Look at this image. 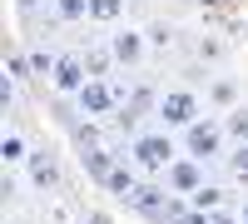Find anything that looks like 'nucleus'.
<instances>
[{
	"instance_id": "10",
	"label": "nucleus",
	"mask_w": 248,
	"mask_h": 224,
	"mask_svg": "<svg viewBox=\"0 0 248 224\" xmlns=\"http://www.w3.org/2000/svg\"><path fill=\"white\" fill-rule=\"evenodd\" d=\"M105 190H109V194H119L124 205H129V199H134V190H139V179H134V170H124V165H119V170L109 174V185H105Z\"/></svg>"
},
{
	"instance_id": "2",
	"label": "nucleus",
	"mask_w": 248,
	"mask_h": 224,
	"mask_svg": "<svg viewBox=\"0 0 248 224\" xmlns=\"http://www.w3.org/2000/svg\"><path fill=\"white\" fill-rule=\"evenodd\" d=\"M154 115L169 130H189V125H199V95L194 90H164L159 105H154Z\"/></svg>"
},
{
	"instance_id": "19",
	"label": "nucleus",
	"mask_w": 248,
	"mask_h": 224,
	"mask_svg": "<svg viewBox=\"0 0 248 224\" xmlns=\"http://www.w3.org/2000/svg\"><path fill=\"white\" fill-rule=\"evenodd\" d=\"M85 224H109V219L105 214H85Z\"/></svg>"
},
{
	"instance_id": "16",
	"label": "nucleus",
	"mask_w": 248,
	"mask_h": 224,
	"mask_svg": "<svg viewBox=\"0 0 248 224\" xmlns=\"http://www.w3.org/2000/svg\"><path fill=\"white\" fill-rule=\"evenodd\" d=\"M119 10H124V0H90V15L94 20H114Z\"/></svg>"
},
{
	"instance_id": "12",
	"label": "nucleus",
	"mask_w": 248,
	"mask_h": 224,
	"mask_svg": "<svg viewBox=\"0 0 248 224\" xmlns=\"http://www.w3.org/2000/svg\"><path fill=\"white\" fill-rule=\"evenodd\" d=\"M218 199H223V190H218V185H203V190L189 199V205H194L199 214H214V209H218Z\"/></svg>"
},
{
	"instance_id": "17",
	"label": "nucleus",
	"mask_w": 248,
	"mask_h": 224,
	"mask_svg": "<svg viewBox=\"0 0 248 224\" xmlns=\"http://www.w3.org/2000/svg\"><path fill=\"white\" fill-rule=\"evenodd\" d=\"M229 170H233L238 179H248V145H238V150L229 155Z\"/></svg>"
},
{
	"instance_id": "20",
	"label": "nucleus",
	"mask_w": 248,
	"mask_h": 224,
	"mask_svg": "<svg viewBox=\"0 0 248 224\" xmlns=\"http://www.w3.org/2000/svg\"><path fill=\"white\" fill-rule=\"evenodd\" d=\"M243 224H248V205H243Z\"/></svg>"
},
{
	"instance_id": "1",
	"label": "nucleus",
	"mask_w": 248,
	"mask_h": 224,
	"mask_svg": "<svg viewBox=\"0 0 248 224\" xmlns=\"http://www.w3.org/2000/svg\"><path fill=\"white\" fill-rule=\"evenodd\" d=\"M129 159L144 170V174H169V165H174V139L169 135H139L134 145H129Z\"/></svg>"
},
{
	"instance_id": "13",
	"label": "nucleus",
	"mask_w": 248,
	"mask_h": 224,
	"mask_svg": "<svg viewBox=\"0 0 248 224\" xmlns=\"http://www.w3.org/2000/svg\"><path fill=\"white\" fill-rule=\"evenodd\" d=\"M0 155H5V165H20V159H30V150H25V135H5V150H0Z\"/></svg>"
},
{
	"instance_id": "15",
	"label": "nucleus",
	"mask_w": 248,
	"mask_h": 224,
	"mask_svg": "<svg viewBox=\"0 0 248 224\" xmlns=\"http://www.w3.org/2000/svg\"><path fill=\"white\" fill-rule=\"evenodd\" d=\"M55 65H60V60H55L50 50H30V70H35V75H55Z\"/></svg>"
},
{
	"instance_id": "8",
	"label": "nucleus",
	"mask_w": 248,
	"mask_h": 224,
	"mask_svg": "<svg viewBox=\"0 0 248 224\" xmlns=\"http://www.w3.org/2000/svg\"><path fill=\"white\" fill-rule=\"evenodd\" d=\"M109 55L119 60V65H139L144 35H139V30H114V35H109Z\"/></svg>"
},
{
	"instance_id": "11",
	"label": "nucleus",
	"mask_w": 248,
	"mask_h": 224,
	"mask_svg": "<svg viewBox=\"0 0 248 224\" xmlns=\"http://www.w3.org/2000/svg\"><path fill=\"white\" fill-rule=\"evenodd\" d=\"M223 135H233L238 145H248V105L229 110V120H223Z\"/></svg>"
},
{
	"instance_id": "3",
	"label": "nucleus",
	"mask_w": 248,
	"mask_h": 224,
	"mask_svg": "<svg viewBox=\"0 0 248 224\" xmlns=\"http://www.w3.org/2000/svg\"><path fill=\"white\" fill-rule=\"evenodd\" d=\"M184 150H189V159H218V150H223V125L218 120H199V125H189L184 130Z\"/></svg>"
},
{
	"instance_id": "7",
	"label": "nucleus",
	"mask_w": 248,
	"mask_h": 224,
	"mask_svg": "<svg viewBox=\"0 0 248 224\" xmlns=\"http://www.w3.org/2000/svg\"><path fill=\"white\" fill-rule=\"evenodd\" d=\"M30 185H40V190H55V185H60L55 150H30Z\"/></svg>"
},
{
	"instance_id": "9",
	"label": "nucleus",
	"mask_w": 248,
	"mask_h": 224,
	"mask_svg": "<svg viewBox=\"0 0 248 224\" xmlns=\"http://www.w3.org/2000/svg\"><path fill=\"white\" fill-rule=\"evenodd\" d=\"M114 159H119L114 150H99V145H94V150H85V170H90V179H99V185H109V174L119 170Z\"/></svg>"
},
{
	"instance_id": "4",
	"label": "nucleus",
	"mask_w": 248,
	"mask_h": 224,
	"mask_svg": "<svg viewBox=\"0 0 248 224\" xmlns=\"http://www.w3.org/2000/svg\"><path fill=\"white\" fill-rule=\"evenodd\" d=\"M75 105L85 110V115H94V120H109L119 110V90L109 85V80H90V85L75 95Z\"/></svg>"
},
{
	"instance_id": "6",
	"label": "nucleus",
	"mask_w": 248,
	"mask_h": 224,
	"mask_svg": "<svg viewBox=\"0 0 248 224\" xmlns=\"http://www.w3.org/2000/svg\"><path fill=\"white\" fill-rule=\"evenodd\" d=\"M50 80H55L60 95H79V90L90 85V70H85V60H79V55H60V65H55Z\"/></svg>"
},
{
	"instance_id": "5",
	"label": "nucleus",
	"mask_w": 248,
	"mask_h": 224,
	"mask_svg": "<svg viewBox=\"0 0 248 224\" xmlns=\"http://www.w3.org/2000/svg\"><path fill=\"white\" fill-rule=\"evenodd\" d=\"M164 179H169L174 194H189V199H194V194L203 190V165L184 155V159H174V165H169V174H164Z\"/></svg>"
},
{
	"instance_id": "18",
	"label": "nucleus",
	"mask_w": 248,
	"mask_h": 224,
	"mask_svg": "<svg viewBox=\"0 0 248 224\" xmlns=\"http://www.w3.org/2000/svg\"><path fill=\"white\" fill-rule=\"evenodd\" d=\"M214 105H233V80H214Z\"/></svg>"
},
{
	"instance_id": "14",
	"label": "nucleus",
	"mask_w": 248,
	"mask_h": 224,
	"mask_svg": "<svg viewBox=\"0 0 248 224\" xmlns=\"http://www.w3.org/2000/svg\"><path fill=\"white\" fill-rule=\"evenodd\" d=\"M55 10H60V20H85L90 0H55Z\"/></svg>"
}]
</instances>
